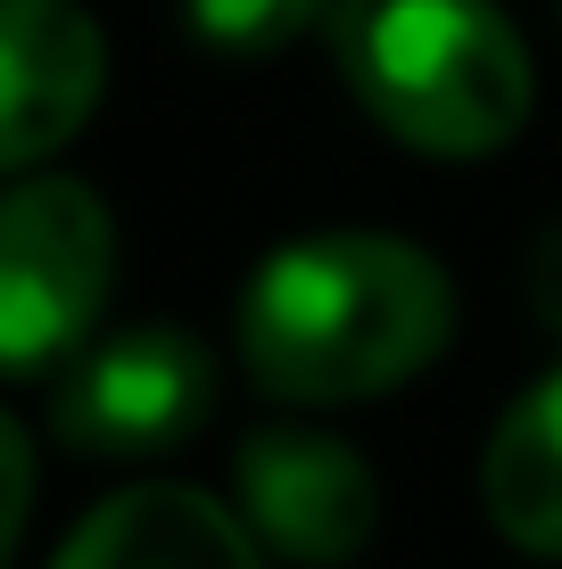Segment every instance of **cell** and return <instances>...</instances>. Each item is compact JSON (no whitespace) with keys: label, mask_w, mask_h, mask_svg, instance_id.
Listing matches in <instances>:
<instances>
[{"label":"cell","mask_w":562,"mask_h":569,"mask_svg":"<svg viewBox=\"0 0 562 569\" xmlns=\"http://www.w3.org/2000/svg\"><path fill=\"white\" fill-rule=\"evenodd\" d=\"M108 281L116 223L100 190L67 182V173L0 190V371L9 380L67 363L100 322Z\"/></svg>","instance_id":"3"},{"label":"cell","mask_w":562,"mask_h":569,"mask_svg":"<svg viewBox=\"0 0 562 569\" xmlns=\"http://www.w3.org/2000/svg\"><path fill=\"white\" fill-rule=\"evenodd\" d=\"M339 0H183L190 33L224 58H274L289 50L298 33H315Z\"/></svg>","instance_id":"9"},{"label":"cell","mask_w":562,"mask_h":569,"mask_svg":"<svg viewBox=\"0 0 562 569\" xmlns=\"http://www.w3.org/2000/svg\"><path fill=\"white\" fill-rule=\"evenodd\" d=\"M216 405V356L190 330L141 322L125 339L91 347L83 363L58 380L50 397V429L58 446L91 462H141V455H174Z\"/></svg>","instance_id":"4"},{"label":"cell","mask_w":562,"mask_h":569,"mask_svg":"<svg viewBox=\"0 0 562 569\" xmlns=\"http://www.w3.org/2000/svg\"><path fill=\"white\" fill-rule=\"evenodd\" d=\"M50 569H265V561H257V528L240 512H224L199 487L149 479L108 496Z\"/></svg>","instance_id":"7"},{"label":"cell","mask_w":562,"mask_h":569,"mask_svg":"<svg viewBox=\"0 0 562 569\" xmlns=\"http://www.w3.org/2000/svg\"><path fill=\"white\" fill-rule=\"evenodd\" d=\"M530 298H538V322L562 339V223L538 240V257H530Z\"/></svg>","instance_id":"11"},{"label":"cell","mask_w":562,"mask_h":569,"mask_svg":"<svg viewBox=\"0 0 562 569\" xmlns=\"http://www.w3.org/2000/svg\"><path fill=\"white\" fill-rule=\"evenodd\" d=\"M332 50L364 116L422 157H489L530 116V50L496 0H339Z\"/></svg>","instance_id":"2"},{"label":"cell","mask_w":562,"mask_h":569,"mask_svg":"<svg viewBox=\"0 0 562 569\" xmlns=\"http://www.w3.org/2000/svg\"><path fill=\"white\" fill-rule=\"evenodd\" d=\"M231 487H240V520L306 569L356 561L381 528V487L364 470V455L339 438H315V429L248 438L240 462H231Z\"/></svg>","instance_id":"5"},{"label":"cell","mask_w":562,"mask_h":569,"mask_svg":"<svg viewBox=\"0 0 562 569\" xmlns=\"http://www.w3.org/2000/svg\"><path fill=\"white\" fill-rule=\"evenodd\" d=\"M480 496H489V520L505 545L562 561V371H546L530 397L505 405L489 462H480Z\"/></svg>","instance_id":"8"},{"label":"cell","mask_w":562,"mask_h":569,"mask_svg":"<svg viewBox=\"0 0 562 569\" xmlns=\"http://www.w3.org/2000/svg\"><path fill=\"white\" fill-rule=\"evenodd\" d=\"M26 512H33V446H26V429L0 413V569H9L17 537H26Z\"/></svg>","instance_id":"10"},{"label":"cell","mask_w":562,"mask_h":569,"mask_svg":"<svg viewBox=\"0 0 562 569\" xmlns=\"http://www.w3.org/2000/svg\"><path fill=\"white\" fill-rule=\"evenodd\" d=\"M108 42L83 0H0V173L58 157L91 124Z\"/></svg>","instance_id":"6"},{"label":"cell","mask_w":562,"mask_h":569,"mask_svg":"<svg viewBox=\"0 0 562 569\" xmlns=\"http://www.w3.org/2000/svg\"><path fill=\"white\" fill-rule=\"evenodd\" d=\"M455 339V281L390 231H323L274 248L240 289V356L289 405H356L405 388Z\"/></svg>","instance_id":"1"}]
</instances>
